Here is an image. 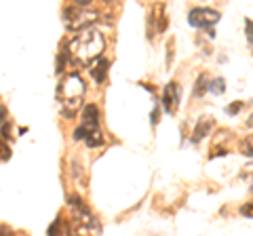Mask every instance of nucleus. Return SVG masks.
I'll list each match as a JSON object with an SVG mask.
<instances>
[{
    "label": "nucleus",
    "instance_id": "obj_1",
    "mask_svg": "<svg viewBox=\"0 0 253 236\" xmlns=\"http://www.w3.org/2000/svg\"><path fill=\"white\" fill-rule=\"evenodd\" d=\"M106 49V40L101 32L93 28H83V32L78 34L72 42L68 44V57L78 66H89L91 61L99 59L101 53Z\"/></svg>",
    "mask_w": 253,
    "mask_h": 236
},
{
    "label": "nucleus",
    "instance_id": "obj_2",
    "mask_svg": "<svg viewBox=\"0 0 253 236\" xmlns=\"http://www.w3.org/2000/svg\"><path fill=\"white\" fill-rule=\"evenodd\" d=\"M86 86L83 82V78L76 72L63 78V82L57 86V101L61 106V114L63 118H74L76 110L81 108L83 97H84Z\"/></svg>",
    "mask_w": 253,
    "mask_h": 236
},
{
    "label": "nucleus",
    "instance_id": "obj_3",
    "mask_svg": "<svg viewBox=\"0 0 253 236\" xmlns=\"http://www.w3.org/2000/svg\"><path fill=\"white\" fill-rule=\"evenodd\" d=\"M68 204L74 209V217H72V228L78 232V234H99L101 232V226L97 224V219H95L91 213H89V209L83 204L81 200V196H70L68 198Z\"/></svg>",
    "mask_w": 253,
    "mask_h": 236
},
{
    "label": "nucleus",
    "instance_id": "obj_4",
    "mask_svg": "<svg viewBox=\"0 0 253 236\" xmlns=\"http://www.w3.org/2000/svg\"><path fill=\"white\" fill-rule=\"evenodd\" d=\"M95 19H97V15L89 13V11H81V9H74V6H68V9H63V23H66L70 30L89 28Z\"/></svg>",
    "mask_w": 253,
    "mask_h": 236
},
{
    "label": "nucleus",
    "instance_id": "obj_5",
    "mask_svg": "<svg viewBox=\"0 0 253 236\" xmlns=\"http://www.w3.org/2000/svg\"><path fill=\"white\" fill-rule=\"evenodd\" d=\"M221 15L215 9H205V6H199V9H192L188 15V23L192 28H211L219 21Z\"/></svg>",
    "mask_w": 253,
    "mask_h": 236
},
{
    "label": "nucleus",
    "instance_id": "obj_6",
    "mask_svg": "<svg viewBox=\"0 0 253 236\" xmlns=\"http://www.w3.org/2000/svg\"><path fill=\"white\" fill-rule=\"evenodd\" d=\"M163 106L167 112H173L179 106V84L177 82H169L163 91Z\"/></svg>",
    "mask_w": 253,
    "mask_h": 236
},
{
    "label": "nucleus",
    "instance_id": "obj_7",
    "mask_svg": "<svg viewBox=\"0 0 253 236\" xmlns=\"http://www.w3.org/2000/svg\"><path fill=\"white\" fill-rule=\"evenodd\" d=\"M83 127L86 129V133L93 129H99V108L95 104H86L83 110Z\"/></svg>",
    "mask_w": 253,
    "mask_h": 236
},
{
    "label": "nucleus",
    "instance_id": "obj_8",
    "mask_svg": "<svg viewBox=\"0 0 253 236\" xmlns=\"http://www.w3.org/2000/svg\"><path fill=\"white\" fill-rule=\"evenodd\" d=\"M211 129H213V118H201L192 133V144H199L201 139H205L211 133Z\"/></svg>",
    "mask_w": 253,
    "mask_h": 236
},
{
    "label": "nucleus",
    "instance_id": "obj_9",
    "mask_svg": "<svg viewBox=\"0 0 253 236\" xmlns=\"http://www.w3.org/2000/svg\"><path fill=\"white\" fill-rule=\"evenodd\" d=\"M108 70H110V61L108 59H99L97 64H95L91 68V76H93V80L97 82V84H104L106 82V74H108Z\"/></svg>",
    "mask_w": 253,
    "mask_h": 236
},
{
    "label": "nucleus",
    "instance_id": "obj_10",
    "mask_svg": "<svg viewBox=\"0 0 253 236\" xmlns=\"http://www.w3.org/2000/svg\"><path fill=\"white\" fill-rule=\"evenodd\" d=\"M84 139H86V146H89V148H97V146L104 144V135H101L99 129L89 131V133L84 135Z\"/></svg>",
    "mask_w": 253,
    "mask_h": 236
},
{
    "label": "nucleus",
    "instance_id": "obj_11",
    "mask_svg": "<svg viewBox=\"0 0 253 236\" xmlns=\"http://www.w3.org/2000/svg\"><path fill=\"white\" fill-rule=\"evenodd\" d=\"M224 80L221 78H215V80H211V82H207V89L211 91V93H215V95H221L224 93Z\"/></svg>",
    "mask_w": 253,
    "mask_h": 236
},
{
    "label": "nucleus",
    "instance_id": "obj_12",
    "mask_svg": "<svg viewBox=\"0 0 253 236\" xmlns=\"http://www.w3.org/2000/svg\"><path fill=\"white\" fill-rule=\"evenodd\" d=\"M205 91H207V74H201V76H199V82H196L194 95H196V97H201Z\"/></svg>",
    "mask_w": 253,
    "mask_h": 236
},
{
    "label": "nucleus",
    "instance_id": "obj_13",
    "mask_svg": "<svg viewBox=\"0 0 253 236\" xmlns=\"http://www.w3.org/2000/svg\"><path fill=\"white\" fill-rule=\"evenodd\" d=\"M66 59H68V51L63 49V51L57 55V68H55V72H57V74L63 72V68H66Z\"/></svg>",
    "mask_w": 253,
    "mask_h": 236
},
{
    "label": "nucleus",
    "instance_id": "obj_14",
    "mask_svg": "<svg viewBox=\"0 0 253 236\" xmlns=\"http://www.w3.org/2000/svg\"><path fill=\"white\" fill-rule=\"evenodd\" d=\"M11 158V150H9V146L4 144L2 139H0V160H9Z\"/></svg>",
    "mask_w": 253,
    "mask_h": 236
},
{
    "label": "nucleus",
    "instance_id": "obj_15",
    "mask_svg": "<svg viewBox=\"0 0 253 236\" xmlns=\"http://www.w3.org/2000/svg\"><path fill=\"white\" fill-rule=\"evenodd\" d=\"M84 135H86V129L81 124V127H78V129L74 131V135H72V137H74V141H81V139H84Z\"/></svg>",
    "mask_w": 253,
    "mask_h": 236
},
{
    "label": "nucleus",
    "instance_id": "obj_16",
    "mask_svg": "<svg viewBox=\"0 0 253 236\" xmlns=\"http://www.w3.org/2000/svg\"><path fill=\"white\" fill-rule=\"evenodd\" d=\"M59 228H61V217H57V219H55V222L49 226V230H46V234H55V232L59 230Z\"/></svg>",
    "mask_w": 253,
    "mask_h": 236
},
{
    "label": "nucleus",
    "instance_id": "obj_17",
    "mask_svg": "<svg viewBox=\"0 0 253 236\" xmlns=\"http://www.w3.org/2000/svg\"><path fill=\"white\" fill-rule=\"evenodd\" d=\"M241 108H243V101H236V104H232L230 108H228V114H236Z\"/></svg>",
    "mask_w": 253,
    "mask_h": 236
},
{
    "label": "nucleus",
    "instance_id": "obj_18",
    "mask_svg": "<svg viewBox=\"0 0 253 236\" xmlns=\"http://www.w3.org/2000/svg\"><path fill=\"white\" fill-rule=\"evenodd\" d=\"M6 118H9V112H6V108H4V106H0V124H2Z\"/></svg>",
    "mask_w": 253,
    "mask_h": 236
},
{
    "label": "nucleus",
    "instance_id": "obj_19",
    "mask_svg": "<svg viewBox=\"0 0 253 236\" xmlns=\"http://www.w3.org/2000/svg\"><path fill=\"white\" fill-rule=\"evenodd\" d=\"M228 152L224 150V148H217V150L215 152H211V158H215V156H226Z\"/></svg>",
    "mask_w": 253,
    "mask_h": 236
},
{
    "label": "nucleus",
    "instance_id": "obj_20",
    "mask_svg": "<svg viewBox=\"0 0 253 236\" xmlns=\"http://www.w3.org/2000/svg\"><path fill=\"white\" fill-rule=\"evenodd\" d=\"M74 2H76L78 6H89V4L93 2V0H74Z\"/></svg>",
    "mask_w": 253,
    "mask_h": 236
},
{
    "label": "nucleus",
    "instance_id": "obj_21",
    "mask_svg": "<svg viewBox=\"0 0 253 236\" xmlns=\"http://www.w3.org/2000/svg\"><path fill=\"white\" fill-rule=\"evenodd\" d=\"M241 211H243V215H247V217H251V204H247V207H243Z\"/></svg>",
    "mask_w": 253,
    "mask_h": 236
},
{
    "label": "nucleus",
    "instance_id": "obj_22",
    "mask_svg": "<svg viewBox=\"0 0 253 236\" xmlns=\"http://www.w3.org/2000/svg\"><path fill=\"white\" fill-rule=\"evenodd\" d=\"M247 38H249V42H251V38H253V34H251V19H247Z\"/></svg>",
    "mask_w": 253,
    "mask_h": 236
},
{
    "label": "nucleus",
    "instance_id": "obj_23",
    "mask_svg": "<svg viewBox=\"0 0 253 236\" xmlns=\"http://www.w3.org/2000/svg\"><path fill=\"white\" fill-rule=\"evenodd\" d=\"M156 122H158V108L152 112V124H156Z\"/></svg>",
    "mask_w": 253,
    "mask_h": 236
},
{
    "label": "nucleus",
    "instance_id": "obj_24",
    "mask_svg": "<svg viewBox=\"0 0 253 236\" xmlns=\"http://www.w3.org/2000/svg\"><path fill=\"white\" fill-rule=\"evenodd\" d=\"M0 234H11L9 228H4V226H0Z\"/></svg>",
    "mask_w": 253,
    "mask_h": 236
}]
</instances>
